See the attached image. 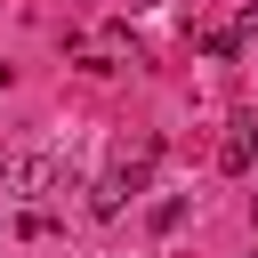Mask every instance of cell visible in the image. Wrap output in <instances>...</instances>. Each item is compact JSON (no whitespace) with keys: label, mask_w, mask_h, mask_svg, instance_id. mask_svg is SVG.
<instances>
[{"label":"cell","mask_w":258,"mask_h":258,"mask_svg":"<svg viewBox=\"0 0 258 258\" xmlns=\"http://www.w3.org/2000/svg\"><path fill=\"white\" fill-rule=\"evenodd\" d=\"M8 169V185H24V194H64L73 185V169L56 161V153H16V161H0Z\"/></svg>","instance_id":"6da1fadb"},{"label":"cell","mask_w":258,"mask_h":258,"mask_svg":"<svg viewBox=\"0 0 258 258\" xmlns=\"http://www.w3.org/2000/svg\"><path fill=\"white\" fill-rule=\"evenodd\" d=\"M153 161H161V137H137V145H121V161H113V185H121V194H145Z\"/></svg>","instance_id":"7a4b0ae2"},{"label":"cell","mask_w":258,"mask_h":258,"mask_svg":"<svg viewBox=\"0 0 258 258\" xmlns=\"http://www.w3.org/2000/svg\"><path fill=\"white\" fill-rule=\"evenodd\" d=\"M250 161H258V113H242V121H234V137L218 145V169H234V177H242Z\"/></svg>","instance_id":"3957f363"},{"label":"cell","mask_w":258,"mask_h":258,"mask_svg":"<svg viewBox=\"0 0 258 258\" xmlns=\"http://www.w3.org/2000/svg\"><path fill=\"white\" fill-rule=\"evenodd\" d=\"M177 218H185V202H177V194H161V202H153V234H169Z\"/></svg>","instance_id":"277c9868"},{"label":"cell","mask_w":258,"mask_h":258,"mask_svg":"<svg viewBox=\"0 0 258 258\" xmlns=\"http://www.w3.org/2000/svg\"><path fill=\"white\" fill-rule=\"evenodd\" d=\"M242 32H258V0H250V8H242Z\"/></svg>","instance_id":"5b68a950"},{"label":"cell","mask_w":258,"mask_h":258,"mask_svg":"<svg viewBox=\"0 0 258 258\" xmlns=\"http://www.w3.org/2000/svg\"><path fill=\"white\" fill-rule=\"evenodd\" d=\"M0 89H8V64H0Z\"/></svg>","instance_id":"8992f818"}]
</instances>
